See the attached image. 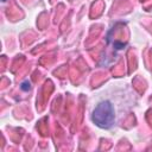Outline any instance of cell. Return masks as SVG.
<instances>
[{"instance_id":"cell-3","label":"cell","mask_w":152,"mask_h":152,"mask_svg":"<svg viewBox=\"0 0 152 152\" xmlns=\"http://www.w3.org/2000/svg\"><path fill=\"white\" fill-rule=\"evenodd\" d=\"M2 1H6V0H2Z\"/></svg>"},{"instance_id":"cell-2","label":"cell","mask_w":152,"mask_h":152,"mask_svg":"<svg viewBox=\"0 0 152 152\" xmlns=\"http://www.w3.org/2000/svg\"><path fill=\"white\" fill-rule=\"evenodd\" d=\"M21 89H24V90H28V89H30V82H24L23 86H21Z\"/></svg>"},{"instance_id":"cell-1","label":"cell","mask_w":152,"mask_h":152,"mask_svg":"<svg viewBox=\"0 0 152 152\" xmlns=\"http://www.w3.org/2000/svg\"><path fill=\"white\" fill-rule=\"evenodd\" d=\"M94 124L100 128H110L114 124V109L109 101H103L99 103L91 116Z\"/></svg>"}]
</instances>
